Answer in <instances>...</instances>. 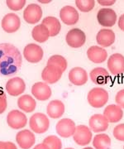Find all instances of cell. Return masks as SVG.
I'll return each instance as SVG.
<instances>
[{
  "mask_svg": "<svg viewBox=\"0 0 124 149\" xmlns=\"http://www.w3.org/2000/svg\"><path fill=\"white\" fill-rule=\"evenodd\" d=\"M115 102L118 106L121 107L122 109H124V89L119 91L117 93L115 97Z\"/></svg>",
  "mask_w": 124,
  "mask_h": 149,
  "instance_id": "obj_35",
  "label": "cell"
},
{
  "mask_svg": "<svg viewBox=\"0 0 124 149\" xmlns=\"http://www.w3.org/2000/svg\"><path fill=\"white\" fill-rule=\"evenodd\" d=\"M84 149H94L93 148H90V147H87V148H85Z\"/></svg>",
  "mask_w": 124,
  "mask_h": 149,
  "instance_id": "obj_41",
  "label": "cell"
},
{
  "mask_svg": "<svg viewBox=\"0 0 124 149\" xmlns=\"http://www.w3.org/2000/svg\"><path fill=\"white\" fill-rule=\"evenodd\" d=\"M22 56L19 50L10 43L0 44V76H12L21 69Z\"/></svg>",
  "mask_w": 124,
  "mask_h": 149,
  "instance_id": "obj_1",
  "label": "cell"
},
{
  "mask_svg": "<svg viewBox=\"0 0 124 149\" xmlns=\"http://www.w3.org/2000/svg\"><path fill=\"white\" fill-rule=\"evenodd\" d=\"M108 121L103 114L95 113L90 117L89 124V128L94 133H102L106 131L108 128Z\"/></svg>",
  "mask_w": 124,
  "mask_h": 149,
  "instance_id": "obj_16",
  "label": "cell"
},
{
  "mask_svg": "<svg viewBox=\"0 0 124 149\" xmlns=\"http://www.w3.org/2000/svg\"><path fill=\"white\" fill-rule=\"evenodd\" d=\"M109 96L108 91L100 87L93 88L91 91L89 92L87 100L89 104L94 108L99 109L104 106L108 101Z\"/></svg>",
  "mask_w": 124,
  "mask_h": 149,
  "instance_id": "obj_2",
  "label": "cell"
},
{
  "mask_svg": "<svg viewBox=\"0 0 124 149\" xmlns=\"http://www.w3.org/2000/svg\"><path fill=\"white\" fill-rule=\"evenodd\" d=\"M0 149H8L7 142H1L0 141Z\"/></svg>",
  "mask_w": 124,
  "mask_h": 149,
  "instance_id": "obj_40",
  "label": "cell"
},
{
  "mask_svg": "<svg viewBox=\"0 0 124 149\" xmlns=\"http://www.w3.org/2000/svg\"><path fill=\"white\" fill-rule=\"evenodd\" d=\"M32 36L36 42L39 43H43L48 40V38L50 37V33L47 28L45 27L43 24H39L33 27V31H32Z\"/></svg>",
  "mask_w": 124,
  "mask_h": 149,
  "instance_id": "obj_27",
  "label": "cell"
},
{
  "mask_svg": "<svg viewBox=\"0 0 124 149\" xmlns=\"http://www.w3.org/2000/svg\"><path fill=\"white\" fill-rule=\"evenodd\" d=\"M87 56L92 62L95 64H100L106 61L108 57V52L101 47L92 46L87 51Z\"/></svg>",
  "mask_w": 124,
  "mask_h": 149,
  "instance_id": "obj_19",
  "label": "cell"
},
{
  "mask_svg": "<svg viewBox=\"0 0 124 149\" xmlns=\"http://www.w3.org/2000/svg\"><path fill=\"white\" fill-rule=\"evenodd\" d=\"M123 149H124V147H123Z\"/></svg>",
  "mask_w": 124,
  "mask_h": 149,
  "instance_id": "obj_43",
  "label": "cell"
},
{
  "mask_svg": "<svg viewBox=\"0 0 124 149\" xmlns=\"http://www.w3.org/2000/svg\"><path fill=\"white\" fill-rule=\"evenodd\" d=\"M45 143L50 149H62V143L61 140L55 135H51L46 137L43 140Z\"/></svg>",
  "mask_w": 124,
  "mask_h": 149,
  "instance_id": "obj_30",
  "label": "cell"
},
{
  "mask_svg": "<svg viewBox=\"0 0 124 149\" xmlns=\"http://www.w3.org/2000/svg\"><path fill=\"white\" fill-rule=\"evenodd\" d=\"M93 145L95 149H110L111 139L105 133L98 134L93 139Z\"/></svg>",
  "mask_w": 124,
  "mask_h": 149,
  "instance_id": "obj_28",
  "label": "cell"
},
{
  "mask_svg": "<svg viewBox=\"0 0 124 149\" xmlns=\"http://www.w3.org/2000/svg\"><path fill=\"white\" fill-rule=\"evenodd\" d=\"M7 123L12 129H21L27 125V118L22 111L13 109L8 113Z\"/></svg>",
  "mask_w": 124,
  "mask_h": 149,
  "instance_id": "obj_6",
  "label": "cell"
},
{
  "mask_svg": "<svg viewBox=\"0 0 124 149\" xmlns=\"http://www.w3.org/2000/svg\"><path fill=\"white\" fill-rule=\"evenodd\" d=\"M42 9L37 3H31L23 12V18L29 24H36L42 19Z\"/></svg>",
  "mask_w": 124,
  "mask_h": 149,
  "instance_id": "obj_9",
  "label": "cell"
},
{
  "mask_svg": "<svg viewBox=\"0 0 124 149\" xmlns=\"http://www.w3.org/2000/svg\"><path fill=\"white\" fill-rule=\"evenodd\" d=\"M7 106H8L7 96L4 91L0 88V114L5 112Z\"/></svg>",
  "mask_w": 124,
  "mask_h": 149,
  "instance_id": "obj_34",
  "label": "cell"
},
{
  "mask_svg": "<svg viewBox=\"0 0 124 149\" xmlns=\"http://www.w3.org/2000/svg\"><path fill=\"white\" fill-rule=\"evenodd\" d=\"M103 116L107 118L108 123H118L123 117V110L118 104H110L105 108Z\"/></svg>",
  "mask_w": 124,
  "mask_h": 149,
  "instance_id": "obj_21",
  "label": "cell"
},
{
  "mask_svg": "<svg viewBox=\"0 0 124 149\" xmlns=\"http://www.w3.org/2000/svg\"><path fill=\"white\" fill-rule=\"evenodd\" d=\"M98 3L102 6H111L113 5L116 3V1L115 0H106V1L105 0H98Z\"/></svg>",
  "mask_w": 124,
  "mask_h": 149,
  "instance_id": "obj_36",
  "label": "cell"
},
{
  "mask_svg": "<svg viewBox=\"0 0 124 149\" xmlns=\"http://www.w3.org/2000/svg\"><path fill=\"white\" fill-rule=\"evenodd\" d=\"M33 149H50V148H49L48 147H47L46 144L42 143L37 144L36 147H34V148H33Z\"/></svg>",
  "mask_w": 124,
  "mask_h": 149,
  "instance_id": "obj_38",
  "label": "cell"
},
{
  "mask_svg": "<svg viewBox=\"0 0 124 149\" xmlns=\"http://www.w3.org/2000/svg\"><path fill=\"white\" fill-rule=\"evenodd\" d=\"M108 68L114 75L124 73V56L120 53L113 54L108 61Z\"/></svg>",
  "mask_w": 124,
  "mask_h": 149,
  "instance_id": "obj_14",
  "label": "cell"
},
{
  "mask_svg": "<svg viewBox=\"0 0 124 149\" xmlns=\"http://www.w3.org/2000/svg\"><path fill=\"white\" fill-rule=\"evenodd\" d=\"M16 141L22 149H30L36 143V137L32 131L23 129L17 133Z\"/></svg>",
  "mask_w": 124,
  "mask_h": 149,
  "instance_id": "obj_15",
  "label": "cell"
},
{
  "mask_svg": "<svg viewBox=\"0 0 124 149\" xmlns=\"http://www.w3.org/2000/svg\"><path fill=\"white\" fill-rule=\"evenodd\" d=\"M17 105L22 111L26 113H32L36 109L37 103L36 100L33 99V96L29 95H24L20 96L19 99L17 100Z\"/></svg>",
  "mask_w": 124,
  "mask_h": 149,
  "instance_id": "obj_26",
  "label": "cell"
},
{
  "mask_svg": "<svg viewBox=\"0 0 124 149\" xmlns=\"http://www.w3.org/2000/svg\"><path fill=\"white\" fill-rule=\"evenodd\" d=\"M65 149H74V148H65Z\"/></svg>",
  "mask_w": 124,
  "mask_h": 149,
  "instance_id": "obj_42",
  "label": "cell"
},
{
  "mask_svg": "<svg viewBox=\"0 0 124 149\" xmlns=\"http://www.w3.org/2000/svg\"><path fill=\"white\" fill-rule=\"evenodd\" d=\"M91 80L96 85H103L108 83L109 80V74L106 69L103 67H96L93 69L89 73Z\"/></svg>",
  "mask_w": 124,
  "mask_h": 149,
  "instance_id": "obj_24",
  "label": "cell"
},
{
  "mask_svg": "<svg viewBox=\"0 0 124 149\" xmlns=\"http://www.w3.org/2000/svg\"><path fill=\"white\" fill-rule=\"evenodd\" d=\"M47 65L58 67L62 72H64L65 70L67 69V61L64 56L60 55H54L51 56L48 59Z\"/></svg>",
  "mask_w": 124,
  "mask_h": 149,
  "instance_id": "obj_29",
  "label": "cell"
},
{
  "mask_svg": "<svg viewBox=\"0 0 124 149\" xmlns=\"http://www.w3.org/2000/svg\"><path fill=\"white\" fill-rule=\"evenodd\" d=\"M26 90L25 81L20 77H13L7 81L6 91L11 96L21 95Z\"/></svg>",
  "mask_w": 124,
  "mask_h": 149,
  "instance_id": "obj_12",
  "label": "cell"
},
{
  "mask_svg": "<svg viewBox=\"0 0 124 149\" xmlns=\"http://www.w3.org/2000/svg\"><path fill=\"white\" fill-rule=\"evenodd\" d=\"M7 145H8V149H17L16 145L12 142H7Z\"/></svg>",
  "mask_w": 124,
  "mask_h": 149,
  "instance_id": "obj_39",
  "label": "cell"
},
{
  "mask_svg": "<svg viewBox=\"0 0 124 149\" xmlns=\"http://www.w3.org/2000/svg\"><path fill=\"white\" fill-rule=\"evenodd\" d=\"M118 27L119 28L124 32V13L121 15L118 19Z\"/></svg>",
  "mask_w": 124,
  "mask_h": 149,
  "instance_id": "obj_37",
  "label": "cell"
},
{
  "mask_svg": "<svg viewBox=\"0 0 124 149\" xmlns=\"http://www.w3.org/2000/svg\"><path fill=\"white\" fill-rule=\"evenodd\" d=\"M30 128L34 133L41 134L46 133L50 127V121L48 117L42 113H36L29 120Z\"/></svg>",
  "mask_w": 124,
  "mask_h": 149,
  "instance_id": "obj_3",
  "label": "cell"
},
{
  "mask_svg": "<svg viewBox=\"0 0 124 149\" xmlns=\"http://www.w3.org/2000/svg\"><path fill=\"white\" fill-rule=\"evenodd\" d=\"M60 17L63 23L68 26H72L79 21V13L72 6H65L60 11Z\"/></svg>",
  "mask_w": 124,
  "mask_h": 149,
  "instance_id": "obj_13",
  "label": "cell"
},
{
  "mask_svg": "<svg viewBox=\"0 0 124 149\" xmlns=\"http://www.w3.org/2000/svg\"><path fill=\"white\" fill-rule=\"evenodd\" d=\"M7 6L12 11H19L26 4L25 0H7Z\"/></svg>",
  "mask_w": 124,
  "mask_h": 149,
  "instance_id": "obj_32",
  "label": "cell"
},
{
  "mask_svg": "<svg viewBox=\"0 0 124 149\" xmlns=\"http://www.w3.org/2000/svg\"><path fill=\"white\" fill-rule=\"evenodd\" d=\"M92 132L86 125H79L76 127V133L73 135L74 141L80 146H86L91 142Z\"/></svg>",
  "mask_w": 124,
  "mask_h": 149,
  "instance_id": "obj_10",
  "label": "cell"
},
{
  "mask_svg": "<svg viewBox=\"0 0 124 149\" xmlns=\"http://www.w3.org/2000/svg\"><path fill=\"white\" fill-rule=\"evenodd\" d=\"M45 27L47 28L50 37H55L59 34L61 29V25L60 21L55 17H46L42 20V23Z\"/></svg>",
  "mask_w": 124,
  "mask_h": 149,
  "instance_id": "obj_25",
  "label": "cell"
},
{
  "mask_svg": "<svg viewBox=\"0 0 124 149\" xmlns=\"http://www.w3.org/2000/svg\"><path fill=\"white\" fill-rule=\"evenodd\" d=\"M56 133L61 138L68 139L76 133V123L70 118H62L56 123Z\"/></svg>",
  "mask_w": 124,
  "mask_h": 149,
  "instance_id": "obj_7",
  "label": "cell"
},
{
  "mask_svg": "<svg viewBox=\"0 0 124 149\" xmlns=\"http://www.w3.org/2000/svg\"><path fill=\"white\" fill-rule=\"evenodd\" d=\"M65 40L70 47L80 48L85 45L86 36L85 33L80 28H72L67 32Z\"/></svg>",
  "mask_w": 124,
  "mask_h": 149,
  "instance_id": "obj_4",
  "label": "cell"
},
{
  "mask_svg": "<svg viewBox=\"0 0 124 149\" xmlns=\"http://www.w3.org/2000/svg\"><path fill=\"white\" fill-rule=\"evenodd\" d=\"M46 112L50 118H59L65 113V104L59 100H51L48 104L46 108Z\"/></svg>",
  "mask_w": 124,
  "mask_h": 149,
  "instance_id": "obj_23",
  "label": "cell"
},
{
  "mask_svg": "<svg viewBox=\"0 0 124 149\" xmlns=\"http://www.w3.org/2000/svg\"><path fill=\"white\" fill-rule=\"evenodd\" d=\"M113 134L117 140L124 142V123L117 125L113 129Z\"/></svg>",
  "mask_w": 124,
  "mask_h": 149,
  "instance_id": "obj_33",
  "label": "cell"
},
{
  "mask_svg": "<svg viewBox=\"0 0 124 149\" xmlns=\"http://www.w3.org/2000/svg\"><path fill=\"white\" fill-rule=\"evenodd\" d=\"M32 94L38 100L45 101L51 98V89L50 88L48 84H46V83L37 82L33 85Z\"/></svg>",
  "mask_w": 124,
  "mask_h": 149,
  "instance_id": "obj_17",
  "label": "cell"
},
{
  "mask_svg": "<svg viewBox=\"0 0 124 149\" xmlns=\"http://www.w3.org/2000/svg\"><path fill=\"white\" fill-rule=\"evenodd\" d=\"M76 4L79 10H80L82 13H89L95 5L94 0H76Z\"/></svg>",
  "mask_w": 124,
  "mask_h": 149,
  "instance_id": "obj_31",
  "label": "cell"
},
{
  "mask_svg": "<svg viewBox=\"0 0 124 149\" xmlns=\"http://www.w3.org/2000/svg\"><path fill=\"white\" fill-rule=\"evenodd\" d=\"M62 74L63 72L58 67L46 65L42 72V78L46 84H55L61 78Z\"/></svg>",
  "mask_w": 124,
  "mask_h": 149,
  "instance_id": "obj_18",
  "label": "cell"
},
{
  "mask_svg": "<svg viewBox=\"0 0 124 149\" xmlns=\"http://www.w3.org/2000/svg\"><path fill=\"white\" fill-rule=\"evenodd\" d=\"M69 80L73 85H84L88 81V73L81 67H74L69 72Z\"/></svg>",
  "mask_w": 124,
  "mask_h": 149,
  "instance_id": "obj_20",
  "label": "cell"
},
{
  "mask_svg": "<svg viewBox=\"0 0 124 149\" xmlns=\"http://www.w3.org/2000/svg\"><path fill=\"white\" fill-rule=\"evenodd\" d=\"M97 20L103 27H113L117 22V13L112 8H101L98 12Z\"/></svg>",
  "mask_w": 124,
  "mask_h": 149,
  "instance_id": "obj_8",
  "label": "cell"
},
{
  "mask_svg": "<svg viewBox=\"0 0 124 149\" xmlns=\"http://www.w3.org/2000/svg\"><path fill=\"white\" fill-rule=\"evenodd\" d=\"M2 28L8 33L16 32L21 26L20 17L15 13H8L2 20Z\"/></svg>",
  "mask_w": 124,
  "mask_h": 149,
  "instance_id": "obj_11",
  "label": "cell"
},
{
  "mask_svg": "<svg viewBox=\"0 0 124 149\" xmlns=\"http://www.w3.org/2000/svg\"><path fill=\"white\" fill-rule=\"evenodd\" d=\"M116 39L115 33L110 29H102L98 32L96 41L99 46L102 47H108L112 46Z\"/></svg>",
  "mask_w": 124,
  "mask_h": 149,
  "instance_id": "obj_22",
  "label": "cell"
},
{
  "mask_svg": "<svg viewBox=\"0 0 124 149\" xmlns=\"http://www.w3.org/2000/svg\"><path fill=\"white\" fill-rule=\"evenodd\" d=\"M44 52L42 48L35 43L28 44L23 50V56L30 63H38L42 60Z\"/></svg>",
  "mask_w": 124,
  "mask_h": 149,
  "instance_id": "obj_5",
  "label": "cell"
}]
</instances>
